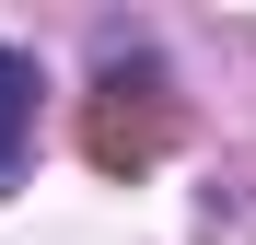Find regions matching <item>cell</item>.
I'll use <instances>...</instances> for the list:
<instances>
[{
	"label": "cell",
	"instance_id": "6da1fadb",
	"mask_svg": "<svg viewBox=\"0 0 256 245\" xmlns=\"http://www.w3.org/2000/svg\"><path fill=\"white\" fill-rule=\"evenodd\" d=\"M82 152H94L105 175H152V163L175 152V94H163V70H105L94 105H82Z\"/></svg>",
	"mask_w": 256,
	"mask_h": 245
},
{
	"label": "cell",
	"instance_id": "7a4b0ae2",
	"mask_svg": "<svg viewBox=\"0 0 256 245\" xmlns=\"http://www.w3.org/2000/svg\"><path fill=\"white\" fill-rule=\"evenodd\" d=\"M35 94H47V82H35V59H24V47H0V187L24 175V140H35Z\"/></svg>",
	"mask_w": 256,
	"mask_h": 245
}]
</instances>
